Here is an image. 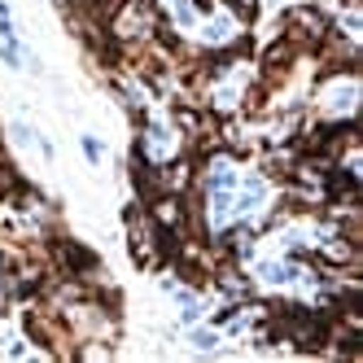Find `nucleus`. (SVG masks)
<instances>
[{
	"label": "nucleus",
	"mask_w": 363,
	"mask_h": 363,
	"mask_svg": "<svg viewBox=\"0 0 363 363\" xmlns=\"http://www.w3.org/2000/svg\"><path fill=\"white\" fill-rule=\"evenodd\" d=\"M328 31H333V22L320 9H311V5H298V9L284 13V40H289L294 48H320Z\"/></svg>",
	"instance_id": "1"
},
{
	"label": "nucleus",
	"mask_w": 363,
	"mask_h": 363,
	"mask_svg": "<svg viewBox=\"0 0 363 363\" xmlns=\"http://www.w3.org/2000/svg\"><path fill=\"white\" fill-rule=\"evenodd\" d=\"M53 258H57V267L66 276H96V254L79 241H53Z\"/></svg>",
	"instance_id": "2"
},
{
	"label": "nucleus",
	"mask_w": 363,
	"mask_h": 363,
	"mask_svg": "<svg viewBox=\"0 0 363 363\" xmlns=\"http://www.w3.org/2000/svg\"><path fill=\"white\" fill-rule=\"evenodd\" d=\"M193 346H197V350H215V346H219V333H211V328H193Z\"/></svg>",
	"instance_id": "3"
},
{
	"label": "nucleus",
	"mask_w": 363,
	"mask_h": 363,
	"mask_svg": "<svg viewBox=\"0 0 363 363\" xmlns=\"http://www.w3.org/2000/svg\"><path fill=\"white\" fill-rule=\"evenodd\" d=\"M79 145H84V158H88V162H101V158H106V149H101V140H96V136H84Z\"/></svg>",
	"instance_id": "4"
},
{
	"label": "nucleus",
	"mask_w": 363,
	"mask_h": 363,
	"mask_svg": "<svg viewBox=\"0 0 363 363\" xmlns=\"http://www.w3.org/2000/svg\"><path fill=\"white\" fill-rule=\"evenodd\" d=\"M228 5H232V13H237V18H254L258 13V0H228Z\"/></svg>",
	"instance_id": "5"
},
{
	"label": "nucleus",
	"mask_w": 363,
	"mask_h": 363,
	"mask_svg": "<svg viewBox=\"0 0 363 363\" xmlns=\"http://www.w3.org/2000/svg\"><path fill=\"white\" fill-rule=\"evenodd\" d=\"M13 140L18 145H35V132H31L27 123H13Z\"/></svg>",
	"instance_id": "6"
}]
</instances>
